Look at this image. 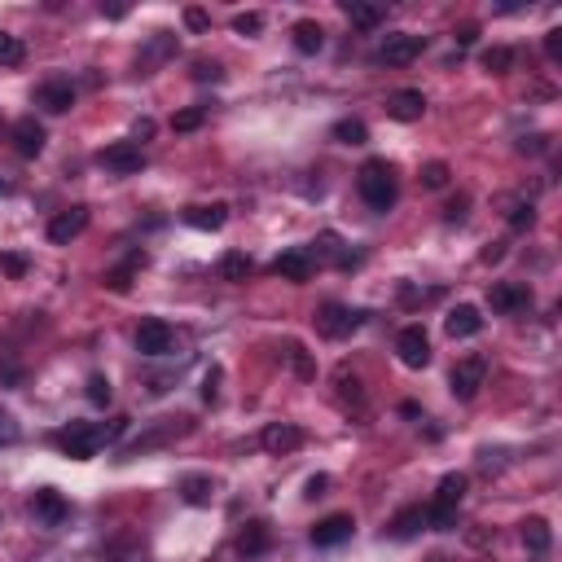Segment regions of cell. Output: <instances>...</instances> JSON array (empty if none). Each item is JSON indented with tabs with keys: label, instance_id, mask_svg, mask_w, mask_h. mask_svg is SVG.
I'll return each instance as SVG.
<instances>
[{
	"label": "cell",
	"instance_id": "cell-38",
	"mask_svg": "<svg viewBox=\"0 0 562 562\" xmlns=\"http://www.w3.org/2000/svg\"><path fill=\"white\" fill-rule=\"evenodd\" d=\"M505 220H510V228H519V233H523V228L536 225V212H532V203H514V207L505 212Z\"/></svg>",
	"mask_w": 562,
	"mask_h": 562
},
{
	"label": "cell",
	"instance_id": "cell-52",
	"mask_svg": "<svg viewBox=\"0 0 562 562\" xmlns=\"http://www.w3.org/2000/svg\"><path fill=\"white\" fill-rule=\"evenodd\" d=\"M427 562H449V558H444V554H435V558H427Z\"/></svg>",
	"mask_w": 562,
	"mask_h": 562
},
{
	"label": "cell",
	"instance_id": "cell-50",
	"mask_svg": "<svg viewBox=\"0 0 562 562\" xmlns=\"http://www.w3.org/2000/svg\"><path fill=\"white\" fill-rule=\"evenodd\" d=\"M0 378L18 387V382H22V369H18V365H9V360H0Z\"/></svg>",
	"mask_w": 562,
	"mask_h": 562
},
{
	"label": "cell",
	"instance_id": "cell-1",
	"mask_svg": "<svg viewBox=\"0 0 562 562\" xmlns=\"http://www.w3.org/2000/svg\"><path fill=\"white\" fill-rule=\"evenodd\" d=\"M127 422H132V418H114L111 427H102V422H71V427L58 435V449L66 452L71 461H89V457H97V452L106 449L111 440H119V435L127 431Z\"/></svg>",
	"mask_w": 562,
	"mask_h": 562
},
{
	"label": "cell",
	"instance_id": "cell-6",
	"mask_svg": "<svg viewBox=\"0 0 562 562\" xmlns=\"http://www.w3.org/2000/svg\"><path fill=\"white\" fill-rule=\"evenodd\" d=\"M422 49H427V40H422V35H413V31H396V35H387V40H382L378 62H382V66H409V62H418V58H422Z\"/></svg>",
	"mask_w": 562,
	"mask_h": 562
},
{
	"label": "cell",
	"instance_id": "cell-37",
	"mask_svg": "<svg viewBox=\"0 0 562 562\" xmlns=\"http://www.w3.org/2000/svg\"><path fill=\"white\" fill-rule=\"evenodd\" d=\"M233 31H237V35H259V31H264V13H255V9L233 13Z\"/></svg>",
	"mask_w": 562,
	"mask_h": 562
},
{
	"label": "cell",
	"instance_id": "cell-13",
	"mask_svg": "<svg viewBox=\"0 0 562 562\" xmlns=\"http://www.w3.org/2000/svg\"><path fill=\"white\" fill-rule=\"evenodd\" d=\"M31 514H35L44 527H58V523H66L71 505H66V497H62L58 488H40V492L31 497Z\"/></svg>",
	"mask_w": 562,
	"mask_h": 562
},
{
	"label": "cell",
	"instance_id": "cell-22",
	"mask_svg": "<svg viewBox=\"0 0 562 562\" xmlns=\"http://www.w3.org/2000/svg\"><path fill=\"white\" fill-rule=\"evenodd\" d=\"M523 545H527V554L532 558H545L550 550H554V527L545 523V519H523Z\"/></svg>",
	"mask_w": 562,
	"mask_h": 562
},
{
	"label": "cell",
	"instance_id": "cell-3",
	"mask_svg": "<svg viewBox=\"0 0 562 562\" xmlns=\"http://www.w3.org/2000/svg\"><path fill=\"white\" fill-rule=\"evenodd\" d=\"M483 382H488V356L470 351V356H461V360L452 365L449 391L457 396V400H474V396L483 391Z\"/></svg>",
	"mask_w": 562,
	"mask_h": 562
},
{
	"label": "cell",
	"instance_id": "cell-36",
	"mask_svg": "<svg viewBox=\"0 0 562 562\" xmlns=\"http://www.w3.org/2000/svg\"><path fill=\"white\" fill-rule=\"evenodd\" d=\"M89 400H93L97 409H106V404L114 400V387H111L106 373H93V378H89Z\"/></svg>",
	"mask_w": 562,
	"mask_h": 562
},
{
	"label": "cell",
	"instance_id": "cell-49",
	"mask_svg": "<svg viewBox=\"0 0 562 562\" xmlns=\"http://www.w3.org/2000/svg\"><path fill=\"white\" fill-rule=\"evenodd\" d=\"M545 53H550L554 62L562 58V31H550V35H545Z\"/></svg>",
	"mask_w": 562,
	"mask_h": 562
},
{
	"label": "cell",
	"instance_id": "cell-12",
	"mask_svg": "<svg viewBox=\"0 0 562 562\" xmlns=\"http://www.w3.org/2000/svg\"><path fill=\"white\" fill-rule=\"evenodd\" d=\"M35 106L49 114H66L75 106V84L71 80H44L40 89H35Z\"/></svg>",
	"mask_w": 562,
	"mask_h": 562
},
{
	"label": "cell",
	"instance_id": "cell-8",
	"mask_svg": "<svg viewBox=\"0 0 562 562\" xmlns=\"http://www.w3.org/2000/svg\"><path fill=\"white\" fill-rule=\"evenodd\" d=\"M97 163H102L106 172H114V176H136V172L145 167V150L132 145V141H114V145H106V150L97 154Z\"/></svg>",
	"mask_w": 562,
	"mask_h": 562
},
{
	"label": "cell",
	"instance_id": "cell-51",
	"mask_svg": "<svg viewBox=\"0 0 562 562\" xmlns=\"http://www.w3.org/2000/svg\"><path fill=\"white\" fill-rule=\"evenodd\" d=\"M106 18H127V4H102Z\"/></svg>",
	"mask_w": 562,
	"mask_h": 562
},
{
	"label": "cell",
	"instance_id": "cell-23",
	"mask_svg": "<svg viewBox=\"0 0 562 562\" xmlns=\"http://www.w3.org/2000/svg\"><path fill=\"white\" fill-rule=\"evenodd\" d=\"M290 40H295L299 53H321V49H326V31H321V22H312V18H299V22L290 27Z\"/></svg>",
	"mask_w": 562,
	"mask_h": 562
},
{
	"label": "cell",
	"instance_id": "cell-47",
	"mask_svg": "<svg viewBox=\"0 0 562 562\" xmlns=\"http://www.w3.org/2000/svg\"><path fill=\"white\" fill-rule=\"evenodd\" d=\"M452 35H457V44H461V49H470V44L479 40V27H474V22H466V27H457Z\"/></svg>",
	"mask_w": 562,
	"mask_h": 562
},
{
	"label": "cell",
	"instance_id": "cell-24",
	"mask_svg": "<svg viewBox=\"0 0 562 562\" xmlns=\"http://www.w3.org/2000/svg\"><path fill=\"white\" fill-rule=\"evenodd\" d=\"M466 488H470V479L452 470V474L440 479V488H435V501H431V505H440V510H457V505H461V497H466Z\"/></svg>",
	"mask_w": 562,
	"mask_h": 562
},
{
	"label": "cell",
	"instance_id": "cell-9",
	"mask_svg": "<svg viewBox=\"0 0 562 562\" xmlns=\"http://www.w3.org/2000/svg\"><path fill=\"white\" fill-rule=\"evenodd\" d=\"M396 356H400V365H409V369H427L431 365V338L422 326H404L400 335H396Z\"/></svg>",
	"mask_w": 562,
	"mask_h": 562
},
{
	"label": "cell",
	"instance_id": "cell-16",
	"mask_svg": "<svg viewBox=\"0 0 562 562\" xmlns=\"http://www.w3.org/2000/svg\"><path fill=\"white\" fill-rule=\"evenodd\" d=\"M422 111H427L422 89H400V93L387 97V119H396V123H418Z\"/></svg>",
	"mask_w": 562,
	"mask_h": 562
},
{
	"label": "cell",
	"instance_id": "cell-5",
	"mask_svg": "<svg viewBox=\"0 0 562 562\" xmlns=\"http://www.w3.org/2000/svg\"><path fill=\"white\" fill-rule=\"evenodd\" d=\"M488 308L501 317H523L532 308V286L527 281H497L488 290Z\"/></svg>",
	"mask_w": 562,
	"mask_h": 562
},
{
	"label": "cell",
	"instance_id": "cell-28",
	"mask_svg": "<svg viewBox=\"0 0 562 562\" xmlns=\"http://www.w3.org/2000/svg\"><path fill=\"white\" fill-rule=\"evenodd\" d=\"M483 71L488 75H510V66H514V49L510 44H492V49H483Z\"/></svg>",
	"mask_w": 562,
	"mask_h": 562
},
{
	"label": "cell",
	"instance_id": "cell-4",
	"mask_svg": "<svg viewBox=\"0 0 562 562\" xmlns=\"http://www.w3.org/2000/svg\"><path fill=\"white\" fill-rule=\"evenodd\" d=\"M312 326L321 338H347L351 330H360V312L347 308V304H321L312 312Z\"/></svg>",
	"mask_w": 562,
	"mask_h": 562
},
{
	"label": "cell",
	"instance_id": "cell-27",
	"mask_svg": "<svg viewBox=\"0 0 562 562\" xmlns=\"http://www.w3.org/2000/svg\"><path fill=\"white\" fill-rule=\"evenodd\" d=\"M136 268H145V250L127 255V264H123V268L106 273V290H114V295H127V290H132V277H136Z\"/></svg>",
	"mask_w": 562,
	"mask_h": 562
},
{
	"label": "cell",
	"instance_id": "cell-15",
	"mask_svg": "<svg viewBox=\"0 0 562 562\" xmlns=\"http://www.w3.org/2000/svg\"><path fill=\"white\" fill-rule=\"evenodd\" d=\"M84 228H89V207H71V212H62V216L49 220V242L53 246H71Z\"/></svg>",
	"mask_w": 562,
	"mask_h": 562
},
{
	"label": "cell",
	"instance_id": "cell-41",
	"mask_svg": "<svg viewBox=\"0 0 562 562\" xmlns=\"http://www.w3.org/2000/svg\"><path fill=\"white\" fill-rule=\"evenodd\" d=\"M185 27H189V31H212V13L198 9V4H189V9H185Z\"/></svg>",
	"mask_w": 562,
	"mask_h": 562
},
{
	"label": "cell",
	"instance_id": "cell-7",
	"mask_svg": "<svg viewBox=\"0 0 562 562\" xmlns=\"http://www.w3.org/2000/svg\"><path fill=\"white\" fill-rule=\"evenodd\" d=\"M136 351L141 356H172L176 351V330L167 321H158V317L141 321L136 326Z\"/></svg>",
	"mask_w": 562,
	"mask_h": 562
},
{
	"label": "cell",
	"instance_id": "cell-29",
	"mask_svg": "<svg viewBox=\"0 0 562 562\" xmlns=\"http://www.w3.org/2000/svg\"><path fill=\"white\" fill-rule=\"evenodd\" d=\"M250 268H255V264H250V255H242V250H228L225 259H220V277H225V281H246Z\"/></svg>",
	"mask_w": 562,
	"mask_h": 562
},
{
	"label": "cell",
	"instance_id": "cell-46",
	"mask_svg": "<svg viewBox=\"0 0 562 562\" xmlns=\"http://www.w3.org/2000/svg\"><path fill=\"white\" fill-rule=\"evenodd\" d=\"M519 150H523V154H545V150H550V136H545V132L523 136V141H519Z\"/></svg>",
	"mask_w": 562,
	"mask_h": 562
},
{
	"label": "cell",
	"instance_id": "cell-31",
	"mask_svg": "<svg viewBox=\"0 0 562 562\" xmlns=\"http://www.w3.org/2000/svg\"><path fill=\"white\" fill-rule=\"evenodd\" d=\"M335 382H338V396H343V400H351V404H365V387H360V378H356L347 365H343V369L335 373Z\"/></svg>",
	"mask_w": 562,
	"mask_h": 562
},
{
	"label": "cell",
	"instance_id": "cell-53",
	"mask_svg": "<svg viewBox=\"0 0 562 562\" xmlns=\"http://www.w3.org/2000/svg\"><path fill=\"white\" fill-rule=\"evenodd\" d=\"M4 422H9V413H4V409H0V427H4Z\"/></svg>",
	"mask_w": 562,
	"mask_h": 562
},
{
	"label": "cell",
	"instance_id": "cell-25",
	"mask_svg": "<svg viewBox=\"0 0 562 562\" xmlns=\"http://www.w3.org/2000/svg\"><path fill=\"white\" fill-rule=\"evenodd\" d=\"M343 13L351 18V27H360V31H373L382 18H387V9L382 4H360V0H343Z\"/></svg>",
	"mask_w": 562,
	"mask_h": 562
},
{
	"label": "cell",
	"instance_id": "cell-17",
	"mask_svg": "<svg viewBox=\"0 0 562 562\" xmlns=\"http://www.w3.org/2000/svg\"><path fill=\"white\" fill-rule=\"evenodd\" d=\"M268 545H273V527H268L264 519H250V523L237 532V554H242V558H259V554H268Z\"/></svg>",
	"mask_w": 562,
	"mask_h": 562
},
{
	"label": "cell",
	"instance_id": "cell-40",
	"mask_svg": "<svg viewBox=\"0 0 562 562\" xmlns=\"http://www.w3.org/2000/svg\"><path fill=\"white\" fill-rule=\"evenodd\" d=\"M470 216V194H457V198H449V207H444V220L449 225H461Z\"/></svg>",
	"mask_w": 562,
	"mask_h": 562
},
{
	"label": "cell",
	"instance_id": "cell-20",
	"mask_svg": "<svg viewBox=\"0 0 562 562\" xmlns=\"http://www.w3.org/2000/svg\"><path fill=\"white\" fill-rule=\"evenodd\" d=\"M444 330H449V338H474L483 330V312L474 304H457L449 317H444Z\"/></svg>",
	"mask_w": 562,
	"mask_h": 562
},
{
	"label": "cell",
	"instance_id": "cell-2",
	"mask_svg": "<svg viewBox=\"0 0 562 562\" xmlns=\"http://www.w3.org/2000/svg\"><path fill=\"white\" fill-rule=\"evenodd\" d=\"M356 194L365 198L369 212H391L396 198H400L396 167H391L387 158H369V163H360V172H356Z\"/></svg>",
	"mask_w": 562,
	"mask_h": 562
},
{
	"label": "cell",
	"instance_id": "cell-14",
	"mask_svg": "<svg viewBox=\"0 0 562 562\" xmlns=\"http://www.w3.org/2000/svg\"><path fill=\"white\" fill-rule=\"evenodd\" d=\"M351 532H356V519L351 514H330V519H321L312 527V545L317 550H335L343 541H351Z\"/></svg>",
	"mask_w": 562,
	"mask_h": 562
},
{
	"label": "cell",
	"instance_id": "cell-45",
	"mask_svg": "<svg viewBox=\"0 0 562 562\" xmlns=\"http://www.w3.org/2000/svg\"><path fill=\"white\" fill-rule=\"evenodd\" d=\"M326 492H330V474H312V479L304 483V497H308V501H317V497H326Z\"/></svg>",
	"mask_w": 562,
	"mask_h": 562
},
{
	"label": "cell",
	"instance_id": "cell-26",
	"mask_svg": "<svg viewBox=\"0 0 562 562\" xmlns=\"http://www.w3.org/2000/svg\"><path fill=\"white\" fill-rule=\"evenodd\" d=\"M181 497H185L189 505H212V497H216L212 474H185V479H181Z\"/></svg>",
	"mask_w": 562,
	"mask_h": 562
},
{
	"label": "cell",
	"instance_id": "cell-43",
	"mask_svg": "<svg viewBox=\"0 0 562 562\" xmlns=\"http://www.w3.org/2000/svg\"><path fill=\"white\" fill-rule=\"evenodd\" d=\"M154 132H158V127H154V119H136V123H132V145L154 141Z\"/></svg>",
	"mask_w": 562,
	"mask_h": 562
},
{
	"label": "cell",
	"instance_id": "cell-39",
	"mask_svg": "<svg viewBox=\"0 0 562 562\" xmlns=\"http://www.w3.org/2000/svg\"><path fill=\"white\" fill-rule=\"evenodd\" d=\"M189 75H194V80H198V84H207V80H212V84H216V80H225V66H220V62H207V58H198V62H194V71H189Z\"/></svg>",
	"mask_w": 562,
	"mask_h": 562
},
{
	"label": "cell",
	"instance_id": "cell-54",
	"mask_svg": "<svg viewBox=\"0 0 562 562\" xmlns=\"http://www.w3.org/2000/svg\"><path fill=\"white\" fill-rule=\"evenodd\" d=\"M0 194H9V185H0Z\"/></svg>",
	"mask_w": 562,
	"mask_h": 562
},
{
	"label": "cell",
	"instance_id": "cell-30",
	"mask_svg": "<svg viewBox=\"0 0 562 562\" xmlns=\"http://www.w3.org/2000/svg\"><path fill=\"white\" fill-rule=\"evenodd\" d=\"M335 141L338 145H365L369 141V127L360 119H338L335 123Z\"/></svg>",
	"mask_w": 562,
	"mask_h": 562
},
{
	"label": "cell",
	"instance_id": "cell-10",
	"mask_svg": "<svg viewBox=\"0 0 562 562\" xmlns=\"http://www.w3.org/2000/svg\"><path fill=\"white\" fill-rule=\"evenodd\" d=\"M273 273H277L281 281H295V286H304V281H312L317 264H312L308 246H295V250H281V255L273 259Z\"/></svg>",
	"mask_w": 562,
	"mask_h": 562
},
{
	"label": "cell",
	"instance_id": "cell-44",
	"mask_svg": "<svg viewBox=\"0 0 562 562\" xmlns=\"http://www.w3.org/2000/svg\"><path fill=\"white\" fill-rule=\"evenodd\" d=\"M220 378H225L220 369H212V373L203 378V400H207V404H216V400H220Z\"/></svg>",
	"mask_w": 562,
	"mask_h": 562
},
{
	"label": "cell",
	"instance_id": "cell-18",
	"mask_svg": "<svg viewBox=\"0 0 562 562\" xmlns=\"http://www.w3.org/2000/svg\"><path fill=\"white\" fill-rule=\"evenodd\" d=\"M44 141H49V132H44L35 119H18V123H13V150H18L22 158L44 154Z\"/></svg>",
	"mask_w": 562,
	"mask_h": 562
},
{
	"label": "cell",
	"instance_id": "cell-11",
	"mask_svg": "<svg viewBox=\"0 0 562 562\" xmlns=\"http://www.w3.org/2000/svg\"><path fill=\"white\" fill-rule=\"evenodd\" d=\"M259 444H264V452H273V457H286V452H295L304 444V431L295 422H268L259 431Z\"/></svg>",
	"mask_w": 562,
	"mask_h": 562
},
{
	"label": "cell",
	"instance_id": "cell-21",
	"mask_svg": "<svg viewBox=\"0 0 562 562\" xmlns=\"http://www.w3.org/2000/svg\"><path fill=\"white\" fill-rule=\"evenodd\" d=\"M181 220L189 228H203V233H216V228H225L228 220V207L225 203H203V207H185L181 212Z\"/></svg>",
	"mask_w": 562,
	"mask_h": 562
},
{
	"label": "cell",
	"instance_id": "cell-48",
	"mask_svg": "<svg viewBox=\"0 0 562 562\" xmlns=\"http://www.w3.org/2000/svg\"><path fill=\"white\" fill-rule=\"evenodd\" d=\"M479 259H483V264H501V259H505V242H488Z\"/></svg>",
	"mask_w": 562,
	"mask_h": 562
},
{
	"label": "cell",
	"instance_id": "cell-35",
	"mask_svg": "<svg viewBox=\"0 0 562 562\" xmlns=\"http://www.w3.org/2000/svg\"><path fill=\"white\" fill-rule=\"evenodd\" d=\"M203 123H207V106H189V111L172 114V127H176V132H198Z\"/></svg>",
	"mask_w": 562,
	"mask_h": 562
},
{
	"label": "cell",
	"instance_id": "cell-32",
	"mask_svg": "<svg viewBox=\"0 0 562 562\" xmlns=\"http://www.w3.org/2000/svg\"><path fill=\"white\" fill-rule=\"evenodd\" d=\"M22 58H27V44L18 35L0 31V66H22Z\"/></svg>",
	"mask_w": 562,
	"mask_h": 562
},
{
	"label": "cell",
	"instance_id": "cell-42",
	"mask_svg": "<svg viewBox=\"0 0 562 562\" xmlns=\"http://www.w3.org/2000/svg\"><path fill=\"white\" fill-rule=\"evenodd\" d=\"M0 273L18 281V277H27V259L22 255H0Z\"/></svg>",
	"mask_w": 562,
	"mask_h": 562
},
{
	"label": "cell",
	"instance_id": "cell-34",
	"mask_svg": "<svg viewBox=\"0 0 562 562\" xmlns=\"http://www.w3.org/2000/svg\"><path fill=\"white\" fill-rule=\"evenodd\" d=\"M449 176H452V167L435 158V163L422 167V189H449Z\"/></svg>",
	"mask_w": 562,
	"mask_h": 562
},
{
	"label": "cell",
	"instance_id": "cell-19",
	"mask_svg": "<svg viewBox=\"0 0 562 562\" xmlns=\"http://www.w3.org/2000/svg\"><path fill=\"white\" fill-rule=\"evenodd\" d=\"M427 532V505H404L391 523H387V536H396V541H413V536H422Z\"/></svg>",
	"mask_w": 562,
	"mask_h": 562
},
{
	"label": "cell",
	"instance_id": "cell-33",
	"mask_svg": "<svg viewBox=\"0 0 562 562\" xmlns=\"http://www.w3.org/2000/svg\"><path fill=\"white\" fill-rule=\"evenodd\" d=\"M286 351H290V365H295V373H299L304 382H312V378H317V360L304 351V343H290Z\"/></svg>",
	"mask_w": 562,
	"mask_h": 562
}]
</instances>
